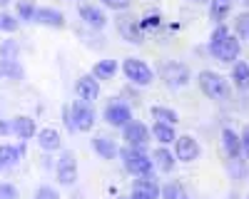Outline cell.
<instances>
[{
  "instance_id": "obj_24",
  "label": "cell",
  "mask_w": 249,
  "mask_h": 199,
  "mask_svg": "<svg viewBox=\"0 0 249 199\" xmlns=\"http://www.w3.org/2000/svg\"><path fill=\"white\" fill-rule=\"evenodd\" d=\"M117 72V63L115 60H102L92 67V77H100V80H110L112 75Z\"/></svg>"
},
{
  "instance_id": "obj_6",
  "label": "cell",
  "mask_w": 249,
  "mask_h": 199,
  "mask_svg": "<svg viewBox=\"0 0 249 199\" xmlns=\"http://www.w3.org/2000/svg\"><path fill=\"white\" fill-rule=\"evenodd\" d=\"M175 154L179 162H195V159L199 157V145L197 139L190 137V134H182L175 139Z\"/></svg>"
},
{
  "instance_id": "obj_40",
  "label": "cell",
  "mask_w": 249,
  "mask_h": 199,
  "mask_svg": "<svg viewBox=\"0 0 249 199\" xmlns=\"http://www.w3.org/2000/svg\"><path fill=\"white\" fill-rule=\"evenodd\" d=\"M247 3H249V0H247Z\"/></svg>"
},
{
  "instance_id": "obj_19",
  "label": "cell",
  "mask_w": 249,
  "mask_h": 199,
  "mask_svg": "<svg viewBox=\"0 0 249 199\" xmlns=\"http://www.w3.org/2000/svg\"><path fill=\"white\" fill-rule=\"evenodd\" d=\"M232 80H234V87L239 90V92H244V90H249V65L247 63H234V67H232Z\"/></svg>"
},
{
  "instance_id": "obj_13",
  "label": "cell",
  "mask_w": 249,
  "mask_h": 199,
  "mask_svg": "<svg viewBox=\"0 0 249 199\" xmlns=\"http://www.w3.org/2000/svg\"><path fill=\"white\" fill-rule=\"evenodd\" d=\"M80 17L85 20L90 28H97V30H102V28H105V23H107L105 13H102L100 8H95V5H82L80 8Z\"/></svg>"
},
{
  "instance_id": "obj_11",
  "label": "cell",
  "mask_w": 249,
  "mask_h": 199,
  "mask_svg": "<svg viewBox=\"0 0 249 199\" xmlns=\"http://www.w3.org/2000/svg\"><path fill=\"white\" fill-rule=\"evenodd\" d=\"M75 90H77V95H80L82 102H88V105L95 102L97 95H100V85H97V80H95L92 75L80 77V80H77V85H75Z\"/></svg>"
},
{
  "instance_id": "obj_32",
  "label": "cell",
  "mask_w": 249,
  "mask_h": 199,
  "mask_svg": "<svg viewBox=\"0 0 249 199\" xmlns=\"http://www.w3.org/2000/svg\"><path fill=\"white\" fill-rule=\"evenodd\" d=\"M164 199H184V197H182L177 184H167V187H164Z\"/></svg>"
},
{
  "instance_id": "obj_27",
  "label": "cell",
  "mask_w": 249,
  "mask_h": 199,
  "mask_svg": "<svg viewBox=\"0 0 249 199\" xmlns=\"http://www.w3.org/2000/svg\"><path fill=\"white\" fill-rule=\"evenodd\" d=\"M155 162H157V167H160L162 172H170V169L175 167V159H172V154H170L167 149H157V152H155Z\"/></svg>"
},
{
  "instance_id": "obj_18",
  "label": "cell",
  "mask_w": 249,
  "mask_h": 199,
  "mask_svg": "<svg viewBox=\"0 0 249 199\" xmlns=\"http://www.w3.org/2000/svg\"><path fill=\"white\" fill-rule=\"evenodd\" d=\"M10 130H13L20 139H30V137L35 134V122H33L30 117H15L13 125H10Z\"/></svg>"
},
{
  "instance_id": "obj_16",
  "label": "cell",
  "mask_w": 249,
  "mask_h": 199,
  "mask_svg": "<svg viewBox=\"0 0 249 199\" xmlns=\"http://www.w3.org/2000/svg\"><path fill=\"white\" fill-rule=\"evenodd\" d=\"M120 33L130 40V43H142V35H140V20L137 17H122L117 23Z\"/></svg>"
},
{
  "instance_id": "obj_1",
  "label": "cell",
  "mask_w": 249,
  "mask_h": 199,
  "mask_svg": "<svg viewBox=\"0 0 249 199\" xmlns=\"http://www.w3.org/2000/svg\"><path fill=\"white\" fill-rule=\"evenodd\" d=\"M210 52L219 63H234L239 57V37H232L230 30L219 23L217 30L212 33V40H210Z\"/></svg>"
},
{
  "instance_id": "obj_4",
  "label": "cell",
  "mask_w": 249,
  "mask_h": 199,
  "mask_svg": "<svg viewBox=\"0 0 249 199\" xmlns=\"http://www.w3.org/2000/svg\"><path fill=\"white\" fill-rule=\"evenodd\" d=\"M122 70H124V75H127L130 83H135V85H140V87H147V85L152 83V70H150V65L142 63V60H137V57H127V60H124Z\"/></svg>"
},
{
  "instance_id": "obj_29",
  "label": "cell",
  "mask_w": 249,
  "mask_h": 199,
  "mask_svg": "<svg viewBox=\"0 0 249 199\" xmlns=\"http://www.w3.org/2000/svg\"><path fill=\"white\" fill-rule=\"evenodd\" d=\"M18 17H20V20H33V17H35V5L28 3V0L18 3Z\"/></svg>"
},
{
  "instance_id": "obj_3",
  "label": "cell",
  "mask_w": 249,
  "mask_h": 199,
  "mask_svg": "<svg viewBox=\"0 0 249 199\" xmlns=\"http://www.w3.org/2000/svg\"><path fill=\"white\" fill-rule=\"evenodd\" d=\"M199 87L207 97H212V100H227V92H230L227 80L217 72H210V70L199 72Z\"/></svg>"
},
{
  "instance_id": "obj_22",
  "label": "cell",
  "mask_w": 249,
  "mask_h": 199,
  "mask_svg": "<svg viewBox=\"0 0 249 199\" xmlns=\"http://www.w3.org/2000/svg\"><path fill=\"white\" fill-rule=\"evenodd\" d=\"M210 17L214 20V23H222V20L227 17V13L232 10V0H210Z\"/></svg>"
},
{
  "instance_id": "obj_34",
  "label": "cell",
  "mask_w": 249,
  "mask_h": 199,
  "mask_svg": "<svg viewBox=\"0 0 249 199\" xmlns=\"http://www.w3.org/2000/svg\"><path fill=\"white\" fill-rule=\"evenodd\" d=\"M237 33H239V35L249 33V15H247V13L237 17Z\"/></svg>"
},
{
  "instance_id": "obj_36",
  "label": "cell",
  "mask_w": 249,
  "mask_h": 199,
  "mask_svg": "<svg viewBox=\"0 0 249 199\" xmlns=\"http://www.w3.org/2000/svg\"><path fill=\"white\" fill-rule=\"evenodd\" d=\"M8 132H10V127L3 122V119H0V137H3V134H8Z\"/></svg>"
},
{
  "instance_id": "obj_26",
  "label": "cell",
  "mask_w": 249,
  "mask_h": 199,
  "mask_svg": "<svg viewBox=\"0 0 249 199\" xmlns=\"http://www.w3.org/2000/svg\"><path fill=\"white\" fill-rule=\"evenodd\" d=\"M152 117L157 119V122H164V125H175L177 122V112L167 110V107H152Z\"/></svg>"
},
{
  "instance_id": "obj_28",
  "label": "cell",
  "mask_w": 249,
  "mask_h": 199,
  "mask_svg": "<svg viewBox=\"0 0 249 199\" xmlns=\"http://www.w3.org/2000/svg\"><path fill=\"white\" fill-rule=\"evenodd\" d=\"M18 20L13 17V15H8V13H0V30L3 33H15L18 30Z\"/></svg>"
},
{
  "instance_id": "obj_5",
  "label": "cell",
  "mask_w": 249,
  "mask_h": 199,
  "mask_svg": "<svg viewBox=\"0 0 249 199\" xmlns=\"http://www.w3.org/2000/svg\"><path fill=\"white\" fill-rule=\"evenodd\" d=\"M72 130H80V132H90L92 125H95V112L88 102H75L72 110H70V122H68Z\"/></svg>"
},
{
  "instance_id": "obj_12",
  "label": "cell",
  "mask_w": 249,
  "mask_h": 199,
  "mask_svg": "<svg viewBox=\"0 0 249 199\" xmlns=\"http://www.w3.org/2000/svg\"><path fill=\"white\" fill-rule=\"evenodd\" d=\"M35 23L40 25H48V28H62L65 25V15L60 10H53V8H35Z\"/></svg>"
},
{
  "instance_id": "obj_23",
  "label": "cell",
  "mask_w": 249,
  "mask_h": 199,
  "mask_svg": "<svg viewBox=\"0 0 249 199\" xmlns=\"http://www.w3.org/2000/svg\"><path fill=\"white\" fill-rule=\"evenodd\" d=\"M152 134L160 139V145H170V142H175V139H177V134H175L172 125H164V122H155Z\"/></svg>"
},
{
  "instance_id": "obj_41",
  "label": "cell",
  "mask_w": 249,
  "mask_h": 199,
  "mask_svg": "<svg viewBox=\"0 0 249 199\" xmlns=\"http://www.w3.org/2000/svg\"><path fill=\"white\" fill-rule=\"evenodd\" d=\"M247 199H249V197H247Z\"/></svg>"
},
{
  "instance_id": "obj_14",
  "label": "cell",
  "mask_w": 249,
  "mask_h": 199,
  "mask_svg": "<svg viewBox=\"0 0 249 199\" xmlns=\"http://www.w3.org/2000/svg\"><path fill=\"white\" fill-rule=\"evenodd\" d=\"M222 142H224V149H227V157L230 159H237L242 154V139L234 130H222Z\"/></svg>"
},
{
  "instance_id": "obj_35",
  "label": "cell",
  "mask_w": 249,
  "mask_h": 199,
  "mask_svg": "<svg viewBox=\"0 0 249 199\" xmlns=\"http://www.w3.org/2000/svg\"><path fill=\"white\" fill-rule=\"evenodd\" d=\"M242 149H244V154L249 157V127H244V132H242Z\"/></svg>"
},
{
  "instance_id": "obj_31",
  "label": "cell",
  "mask_w": 249,
  "mask_h": 199,
  "mask_svg": "<svg viewBox=\"0 0 249 199\" xmlns=\"http://www.w3.org/2000/svg\"><path fill=\"white\" fill-rule=\"evenodd\" d=\"M35 197H37V199H60V197H57V192H55V189H50V187H40V189L35 192Z\"/></svg>"
},
{
  "instance_id": "obj_2",
  "label": "cell",
  "mask_w": 249,
  "mask_h": 199,
  "mask_svg": "<svg viewBox=\"0 0 249 199\" xmlns=\"http://www.w3.org/2000/svg\"><path fill=\"white\" fill-rule=\"evenodd\" d=\"M122 162H124V167H127V172L135 174V177H150L152 174V159L142 149H124Z\"/></svg>"
},
{
  "instance_id": "obj_7",
  "label": "cell",
  "mask_w": 249,
  "mask_h": 199,
  "mask_svg": "<svg viewBox=\"0 0 249 199\" xmlns=\"http://www.w3.org/2000/svg\"><path fill=\"white\" fill-rule=\"evenodd\" d=\"M57 179L60 184H75L77 179V162H75V154L72 152H62L60 154V162H57Z\"/></svg>"
},
{
  "instance_id": "obj_25",
  "label": "cell",
  "mask_w": 249,
  "mask_h": 199,
  "mask_svg": "<svg viewBox=\"0 0 249 199\" xmlns=\"http://www.w3.org/2000/svg\"><path fill=\"white\" fill-rule=\"evenodd\" d=\"M0 77L20 80V77H23V67H20L15 60H3V63H0Z\"/></svg>"
},
{
  "instance_id": "obj_33",
  "label": "cell",
  "mask_w": 249,
  "mask_h": 199,
  "mask_svg": "<svg viewBox=\"0 0 249 199\" xmlns=\"http://www.w3.org/2000/svg\"><path fill=\"white\" fill-rule=\"evenodd\" d=\"M0 199H18L15 187H10V184H0Z\"/></svg>"
},
{
  "instance_id": "obj_15",
  "label": "cell",
  "mask_w": 249,
  "mask_h": 199,
  "mask_svg": "<svg viewBox=\"0 0 249 199\" xmlns=\"http://www.w3.org/2000/svg\"><path fill=\"white\" fill-rule=\"evenodd\" d=\"M92 149H95L102 159H115V157H117V147H115V142H112L110 137H102V134L92 137Z\"/></svg>"
},
{
  "instance_id": "obj_8",
  "label": "cell",
  "mask_w": 249,
  "mask_h": 199,
  "mask_svg": "<svg viewBox=\"0 0 249 199\" xmlns=\"http://www.w3.org/2000/svg\"><path fill=\"white\" fill-rule=\"evenodd\" d=\"M124 139H127V145L132 149H144V145L150 142V130L142 122H130L124 127Z\"/></svg>"
},
{
  "instance_id": "obj_17",
  "label": "cell",
  "mask_w": 249,
  "mask_h": 199,
  "mask_svg": "<svg viewBox=\"0 0 249 199\" xmlns=\"http://www.w3.org/2000/svg\"><path fill=\"white\" fill-rule=\"evenodd\" d=\"M132 194H140V197H147V199H157L160 197V187L147 177H137L135 184H132Z\"/></svg>"
},
{
  "instance_id": "obj_21",
  "label": "cell",
  "mask_w": 249,
  "mask_h": 199,
  "mask_svg": "<svg viewBox=\"0 0 249 199\" xmlns=\"http://www.w3.org/2000/svg\"><path fill=\"white\" fill-rule=\"evenodd\" d=\"M20 157H23V147H8V145H3V147H0V167L18 165Z\"/></svg>"
},
{
  "instance_id": "obj_20",
  "label": "cell",
  "mask_w": 249,
  "mask_h": 199,
  "mask_svg": "<svg viewBox=\"0 0 249 199\" xmlns=\"http://www.w3.org/2000/svg\"><path fill=\"white\" fill-rule=\"evenodd\" d=\"M37 142H40V147L43 149H48V152H55V149H60V132L57 130H40V137H37Z\"/></svg>"
},
{
  "instance_id": "obj_30",
  "label": "cell",
  "mask_w": 249,
  "mask_h": 199,
  "mask_svg": "<svg viewBox=\"0 0 249 199\" xmlns=\"http://www.w3.org/2000/svg\"><path fill=\"white\" fill-rule=\"evenodd\" d=\"M102 5L110 10H127L132 5V0H102Z\"/></svg>"
},
{
  "instance_id": "obj_39",
  "label": "cell",
  "mask_w": 249,
  "mask_h": 199,
  "mask_svg": "<svg viewBox=\"0 0 249 199\" xmlns=\"http://www.w3.org/2000/svg\"><path fill=\"white\" fill-rule=\"evenodd\" d=\"M5 3H8V0H0V5H5Z\"/></svg>"
},
{
  "instance_id": "obj_38",
  "label": "cell",
  "mask_w": 249,
  "mask_h": 199,
  "mask_svg": "<svg viewBox=\"0 0 249 199\" xmlns=\"http://www.w3.org/2000/svg\"><path fill=\"white\" fill-rule=\"evenodd\" d=\"M192 3H210V0H192Z\"/></svg>"
},
{
  "instance_id": "obj_10",
  "label": "cell",
  "mask_w": 249,
  "mask_h": 199,
  "mask_svg": "<svg viewBox=\"0 0 249 199\" xmlns=\"http://www.w3.org/2000/svg\"><path fill=\"white\" fill-rule=\"evenodd\" d=\"M164 80H167L170 87H184L190 83V70L179 63H167L164 65Z\"/></svg>"
},
{
  "instance_id": "obj_9",
  "label": "cell",
  "mask_w": 249,
  "mask_h": 199,
  "mask_svg": "<svg viewBox=\"0 0 249 199\" xmlns=\"http://www.w3.org/2000/svg\"><path fill=\"white\" fill-rule=\"evenodd\" d=\"M105 119H107L112 127H127V125H130V119H132V112H130L127 105L112 102V105L105 110Z\"/></svg>"
},
{
  "instance_id": "obj_37",
  "label": "cell",
  "mask_w": 249,
  "mask_h": 199,
  "mask_svg": "<svg viewBox=\"0 0 249 199\" xmlns=\"http://www.w3.org/2000/svg\"><path fill=\"white\" fill-rule=\"evenodd\" d=\"M130 199H147V197H140V194H132Z\"/></svg>"
}]
</instances>
